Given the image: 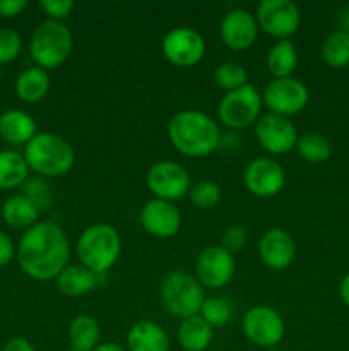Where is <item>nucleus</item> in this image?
I'll list each match as a JSON object with an SVG mask.
<instances>
[{
  "instance_id": "1",
  "label": "nucleus",
  "mask_w": 349,
  "mask_h": 351,
  "mask_svg": "<svg viewBox=\"0 0 349 351\" xmlns=\"http://www.w3.org/2000/svg\"><path fill=\"white\" fill-rule=\"evenodd\" d=\"M70 243L62 226L50 221H38L21 237L17 263L26 276L34 281L57 280L68 266Z\"/></svg>"
},
{
  "instance_id": "2",
  "label": "nucleus",
  "mask_w": 349,
  "mask_h": 351,
  "mask_svg": "<svg viewBox=\"0 0 349 351\" xmlns=\"http://www.w3.org/2000/svg\"><path fill=\"white\" fill-rule=\"evenodd\" d=\"M168 139L183 156L205 158L218 149L221 130L207 113L180 110L168 122Z\"/></svg>"
},
{
  "instance_id": "3",
  "label": "nucleus",
  "mask_w": 349,
  "mask_h": 351,
  "mask_svg": "<svg viewBox=\"0 0 349 351\" xmlns=\"http://www.w3.org/2000/svg\"><path fill=\"white\" fill-rule=\"evenodd\" d=\"M23 156L29 170L41 178L64 177L75 165L74 147L53 132H38L26 144Z\"/></svg>"
},
{
  "instance_id": "4",
  "label": "nucleus",
  "mask_w": 349,
  "mask_h": 351,
  "mask_svg": "<svg viewBox=\"0 0 349 351\" xmlns=\"http://www.w3.org/2000/svg\"><path fill=\"white\" fill-rule=\"evenodd\" d=\"M79 264L101 276L106 274L120 259L122 237L118 230L106 223L88 226L75 243Z\"/></svg>"
},
{
  "instance_id": "5",
  "label": "nucleus",
  "mask_w": 349,
  "mask_h": 351,
  "mask_svg": "<svg viewBox=\"0 0 349 351\" xmlns=\"http://www.w3.org/2000/svg\"><path fill=\"white\" fill-rule=\"evenodd\" d=\"M74 48V36L65 23L47 19L31 34L29 53L36 67L53 71L68 60Z\"/></svg>"
},
{
  "instance_id": "6",
  "label": "nucleus",
  "mask_w": 349,
  "mask_h": 351,
  "mask_svg": "<svg viewBox=\"0 0 349 351\" xmlns=\"http://www.w3.org/2000/svg\"><path fill=\"white\" fill-rule=\"evenodd\" d=\"M159 300L171 317L183 321L201 314L205 295L197 278L187 271H173L161 283Z\"/></svg>"
},
{
  "instance_id": "7",
  "label": "nucleus",
  "mask_w": 349,
  "mask_h": 351,
  "mask_svg": "<svg viewBox=\"0 0 349 351\" xmlns=\"http://www.w3.org/2000/svg\"><path fill=\"white\" fill-rule=\"evenodd\" d=\"M262 106V95L259 89L252 84H245L243 88L229 91L222 96L218 115L221 123H224L226 127L242 130L257 123Z\"/></svg>"
},
{
  "instance_id": "8",
  "label": "nucleus",
  "mask_w": 349,
  "mask_h": 351,
  "mask_svg": "<svg viewBox=\"0 0 349 351\" xmlns=\"http://www.w3.org/2000/svg\"><path fill=\"white\" fill-rule=\"evenodd\" d=\"M253 16L259 29L277 41L289 40L301 24L300 7L291 0H262Z\"/></svg>"
},
{
  "instance_id": "9",
  "label": "nucleus",
  "mask_w": 349,
  "mask_h": 351,
  "mask_svg": "<svg viewBox=\"0 0 349 351\" xmlns=\"http://www.w3.org/2000/svg\"><path fill=\"white\" fill-rule=\"evenodd\" d=\"M308 99H310L308 88L296 77L272 79L262 93V103L269 113L286 119L303 112L305 106L308 105Z\"/></svg>"
},
{
  "instance_id": "10",
  "label": "nucleus",
  "mask_w": 349,
  "mask_h": 351,
  "mask_svg": "<svg viewBox=\"0 0 349 351\" xmlns=\"http://www.w3.org/2000/svg\"><path fill=\"white\" fill-rule=\"evenodd\" d=\"M146 185L154 199L174 202L188 195L190 191V173L183 165L177 161H157L147 170Z\"/></svg>"
},
{
  "instance_id": "11",
  "label": "nucleus",
  "mask_w": 349,
  "mask_h": 351,
  "mask_svg": "<svg viewBox=\"0 0 349 351\" xmlns=\"http://www.w3.org/2000/svg\"><path fill=\"white\" fill-rule=\"evenodd\" d=\"M161 51L174 67H194L204 58L205 40L194 27L178 26L164 34L161 41Z\"/></svg>"
},
{
  "instance_id": "12",
  "label": "nucleus",
  "mask_w": 349,
  "mask_h": 351,
  "mask_svg": "<svg viewBox=\"0 0 349 351\" xmlns=\"http://www.w3.org/2000/svg\"><path fill=\"white\" fill-rule=\"evenodd\" d=\"M243 335L259 348H272L283 341L286 326L279 312L267 305L248 308L242 321Z\"/></svg>"
},
{
  "instance_id": "13",
  "label": "nucleus",
  "mask_w": 349,
  "mask_h": 351,
  "mask_svg": "<svg viewBox=\"0 0 349 351\" xmlns=\"http://www.w3.org/2000/svg\"><path fill=\"white\" fill-rule=\"evenodd\" d=\"M243 184L246 191L260 199L276 197L286 185V171L269 156H260L250 161L243 170Z\"/></svg>"
},
{
  "instance_id": "14",
  "label": "nucleus",
  "mask_w": 349,
  "mask_h": 351,
  "mask_svg": "<svg viewBox=\"0 0 349 351\" xmlns=\"http://www.w3.org/2000/svg\"><path fill=\"white\" fill-rule=\"evenodd\" d=\"M235 257L221 245L205 247L195 261V278L205 288H224L235 276Z\"/></svg>"
},
{
  "instance_id": "15",
  "label": "nucleus",
  "mask_w": 349,
  "mask_h": 351,
  "mask_svg": "<svg viewBox=\"0 0 349 351\" xmlns=\"http://www.w3.org/2000/svg\"><path fill=\"white\" fill-rule=\"evenodd\" d=\"M255 137L260 146L270 154H287L296 147L298 130L294 123L286 117L267 113L255 123Z\"/></svg>"
},
{
  "instance_id": "16",
  "label": "nucleus",
  "mask_w": 349,
  "mask_h": 351,
  "mask_svg": "<svg viewBox=\"0 0 349 351\" xmlns=\"http://www.w3.org/2000/svg\"><path fill=\"white\" fill-rule=\"evenodd\" d=\"M139 221L147 235L161 240L171 239L181 228V215L174 202L161 199H151L142 206Z\"/></svg>"
},
{
  "instance_id": "17",
  "label": "nucleus",
  "mask_w": 349,
  "mask_h": 351,
  "mask_svg": "<svg viewBox=\"0 0 349 351\" xmlns=\"http://www.w3.org/2000/svg\"><path fill=\"white\" fill-rule=\"evenodd\" d=\"M259 34L255 16L245 9H231L219 24V36L229 50L242 51L252 47Z\"/></svg>"
},
{
  "instance_id": "18",
  "label": "nucleus",
  "mask_w": 349,
  "mask_h": 351,
  "mask_svg": "<svg viewBox=\"0 0 349 351\" xmlns=\"http://www.w3.org/2000/svg\"><path fill=\"white\" fill-rule=\"evenodd\" d=\"M259 256L269 269L283 271L296 257V243L283 228H270L259 240Z\"/></svg>"
},
{
  "instance_id": "19",
  "label": "nucleus",
  "mask_w": 349,
  "mask_h": 351,
  "mask_svg": "<svg viewBox=\"0 0 349 351\" xmlns=\"http://www.w3.org/2000/svg\"><path fill=\"white\" fill-rule=\"evenodd\" d=\"M127 351H170V336L154 321H139L127 332Z\"/></svg>"
},
{
  "instance_id": "20",
  "label": "nucleus",
  "mask_w": 349,
  "mask_h": 351,
  "mask_svg": "<svg viewBox=\"0 0 349 351\" xmlns=\"http://www.w3.org/2000/svg\"><path fill=\"white\" fill-rule=\"evenodd\" d=\"M36 134V122L29 113L16 108L0 113V137L5 143L26 146Z\"/></svg>"
},
{
  "instance_id": "21",
  "label": "nucleus",
  "mask_w": 349,
  "mask_h": 351,
  "mask_svg": "<svg viewBox=\"0 0 349 351\" xmlns=\"http://www.w3.org/2000/svg\"><path fill=\"white\" fill-rule=\"evenodd\" d=\"M98 274L84 267L82 264H68L64 271L57 276L58 291L65 297L79 298L91 293L98 287Z\"/></svg>"
},
{
  "instance_id": "22",
  "label": "nucleus",
  "mask_w": 349,
  "mask_h": 351,
  "mask_svg": "<svg viewBox=\"0 0 349 351\" xmlns=\"http://www.w3.org/2000/svg\"><path fill=\"white\" fill-rule=\"evenodd\" d=\"M212 338L214 329L201 315L183 319L177 332L178 345L185 351H205L211 346Z\"/></svg>"
},
{
  "instance_id": "23",
  "label": "nucleus",
  "mask_w": 349,
  "mask_h": 351,
  "mask_svg": "<svg viewBox=\"0 0 349 351\" xmlns=\"http://www.w3.org/2000/svg\"><path fill=\"white\" fill-rule=\"evenodd\" d=\"M2 218L9 226L17 230H29L40 218L36 206L23 194L9 195L2 204Z\"/></svg>"
},
{
  "instance_id": "24",
  "label": "nucleus",
  "mask_w": 349,
  "mask_h": 351,
  "mask_svg": "<svg viewBox=\"0 0 349 351\" xmlns=\"http://www.w3.org/2000/svg\"><path fill=\"white\" fill-rule=\"evenodd\" d=\"M50 75L47 71L40 67H27L17 75L16 79V95L24 103H38L50 91Z\"/></svg>"
},
{
  "instance_id": "25",
  "label": "nucleus",
  "mask_w": 349,
  "mask_h": 351,
  "mask_svg": "<svg viewBox=\"0 0 349 351\" xmlns=\"http://www.w3.org/2000/svg\"><path fill=\"white\" fill-rule=\"evenodd\" d=\"M266 65L274 79L293 77V72L298 67V50L293 41H276L267 51Z\"/></svg>"
},
{
  "instance_id": "26",
  "label": "nucleus",
  "mask_w": 349,
  "mask_h": 351,
  "mask_svg": "<svg viewBox=\"0 0 349 351\" xmlns=\"http://www.w3.org/2000/svg\"><path fill=\"white\" fill-rule=\"evenodd\" d=\"M29 178V167L17 151H0V191L23 187Z\"/></svg>"
},
{
  "instance_id": "27",
  "label": "nucleus",
  "mask_w": 349,
  "mask_h": 351,
  "mask_svg": "<svg viewBox=\"0 0 349 351\" xmlns=\"http://www.w3.org/2000/svg\"><path fill=\"white\" fill-rule=\"evenodd\" d=\"M99 324L88 314L75 315L68 324V341L72 351H92L99 345Z\"/></svg>"
},
{
  "instance_id": "28",
  "label": "nucleus",
  "mask_w": 349,
  "mask_h": 351,
  "mask_svg": "<svg viewBox=\"0 0 349 351\" xmlns=\"http://www.w3.org/2000/svg\"><path fill=\"white\" fill-rule=\"evenodd\" d=\"M322 60L331 69H344L349 65V33L344 29H335L325 38L322 45Z\"/></svg>"
},
{
  "instance_id": "29",
  "label": "nucleus",
  "mask_w": 349,
  "mask_h": 351,
  "mask_svg": "<svg viewBox=\"0 0 349 351\" xmlns=\"http://www.w3.org/2000/svg\"><path fill=\"white\" fill-rule=\"evenodd\" d=\"M296 153L303 158L308 163H324L331 158L332 154V144L324 134L318 132H307L303 136L298 137L296 143Z\"/></svg>"
},
{
  "instance_id": "30",
  "label": "nucleus",
  "mask_w": 349,
  "mask_h": 351,
  "mask_svg": "<svg viewBox=\"0 0 349 351\" xmlns=\"http://www.w3.org/2000/svg\"><path fill=\"white\" fill-rule=\"evenodd\" d=\"M214 82L226 93L235 91V89L243 88L248 84V72L238 62H222L214 71Z\"/></svg>"
},
{
  "instance_id": "31",
  "label": "nucleus",
  "mask_w": 349,
  "mask_h": 351,
  "mask_svg": "<svg viewBox=\"0 0 349 351\" xmlns=\"http://www.w3.org/2000/svg\"><path fill=\"white\" fill-rule=\"evenodd\" d=\"M23 195L29 199L40 213L48 211L55 202L53 189H51V185L41 177L27 178L26 184L23 185Z\"/></svg>"
},
{
  "instance_id": "32",
  "label": "nucleus",
  "mask_w": 349,
  "mask_h": 351,
  "mask_svg": "<svg viewBox=\"0 0 349 351\" xmlns=\"http://www.w3.org/2000/svg\"><path fill=\"white\" fill-rule=\"evenodd\" d=\"M201 315L212 329L224 328L229 321H231V307H229L228 302L224 298L219 297H211L205 298L204 304H202Z\"/></svg>"
},
{
  "instance_id": "33",
  "label": "nucleus",
  "mask_w": 349,
  "mask_h": 351,
  "mask_svg": "<svg viewBox=\"0 0 349 351\" xmlns=\"http://www.w3.org/2000/svg\"><path fill=\"white\" fill-rule=\"evenodd\" d=\"M188 199L198 209H212L221 202V187L216 182L201 180L188 191Z\"/></svg>"
},
{
  "instance_id": "34",
  "label": "nucleus",
  "mask_w": 349,
  "mask_h": 351,
  "mask_svg": "<svg viewBox=\"0 0 349 351\" xmlns=\"http://www.w3.org/2000/svg\"><path fill=\"white\" fill-rule=\"evenodd\" d=\"M23 50V38L17 31L3 27L0 29V65L10 64Z\"/></svg>"
},
{
  "instance_id": "35",
  "label": "nucleus",
  "mask_w": 349,
  "mask_h": 351,
  "mask_svg": "<svg viewBox=\"0 0 349 351\" xmlns=\"http://www.w3.org/2000/svg\"><path fill=\"white\" fill-rule=\"evenodd\" d=\"M246 240H248V233L243 226L233 225L222 232L221 235V247L224 250H228L229 254L242 252L246 245Z\"/></svg>"
},
{
  "instance_id": "36",
  "label": "nucleus",
  "mask_w": 349,
  "mask_h": 351,
  "mask_svg": "<svg viewBox=\"0 0 349 351\" xmlns=\"http://www.w3.org/2000/svg\"><path fill=\"white\" fill-rule=\"evenodd\" d=\"M40 7L50 21L64 23V19H67L74 12L75 2L74 0H41Z\"/></svg>"
},
{
  "instance_id": "37",
  "label": "nucleus",
  "mask_w": 349,
  "mask_h": 351,
  "mask_svg": "<svg viewBox=\"0 0 349 351\" xmlns=\"http://www.w3.org/2000/svg\"><path fill=\"white\" fill-rule=\"evenodd\" d=\"M27 7L26 0H0V17L10 19L23 14V10Z\"/></svg>"
},
{
  "instance_id": "38",
  "label": "nucleus",
  "mask_w": 349,
  "mask_h": 351,
  "mask_svg": "<svg viewBox=\"0 0 349 351\" xmlns=\"http://www.w3.org/2000/svg\"><path fill=\"white\" fill-rule=\"evenodd\" d=\"M14 254H16V249H14L12 240H10L7 233L0 230V267L7 266L12 261Z\"/></svg>"
},
{
  "instance_id": "39",
  "label": "nucleus",
  "mask_w": 349,
  "mask_h": 351,
  "mask_svg": "<svg viewBox=\"0 0 349 351\" xmlns=\"http://www.w3.org/2000/svg\"><path fill=\"white\" fill-rule=\"evenodd\" d=\"M2 351H36L34 350L33 343L26 338H21V336H16V338H10L9 341L5 343Z\"/></svg>"
},
{
  "instance_id": "40",
  "label": "nucleus",
  "mask_w": 349,
  "mask_h": 351,
  "mask_svg": "<svg viewBox=\"0 0 349 351\" xmlns=\"http://www.w3.org/2000/svg\"><path fill=\"white\" fill-rule=\"evenodd\" d=\"M339 297H341L342 304L349 308V273L341 280V285H339Z\"/></svg>"
},
{
  "instance_id": "41",
  "label": "nucleus",
  "mask_w": 349,
  "mask_h": 351,
  "mask_svg": "<svg viewBox=\"0 0 349 351\" xmlns=\"http://www.w3.org/2000/svg\"><path fill=\"white\" fill-rule=\"evenodd\" d=\"M92 351H127V348H123V346L116 345V343H101V345L96 346Z\"/></svg>"
},
{
  "instance_id": "42",
  "label": "nucleus",
  "mask_w": 349,
  "mask_h": 351,
  "mask_svg": "<svg viewBox=\"0 0 349 351\" xmlns=\"http://www.w3.org/2000/svg\"><path fill=\"white\" fill-rule=\"evenodd\" d=\"M339 23H341V27L339 29H344L349 33V5H346L342 9V12L339 14Z\"/></svg>"
},
{
  "instance_id": "43",
  "label": "nucleus",
  "mask_w": 349,
  "mask_h": 351,
  "mask_svg": "<svg viewBox=\"0 0 349 351\" xmlns=\"http://www.w3.org/2000/svg\"><path fill=\"white\" fill-rule=\"evenodd\" d=\"M2 77H3V71H2V67H0V81H2Z\"/></svg>"
}]
</instances>
